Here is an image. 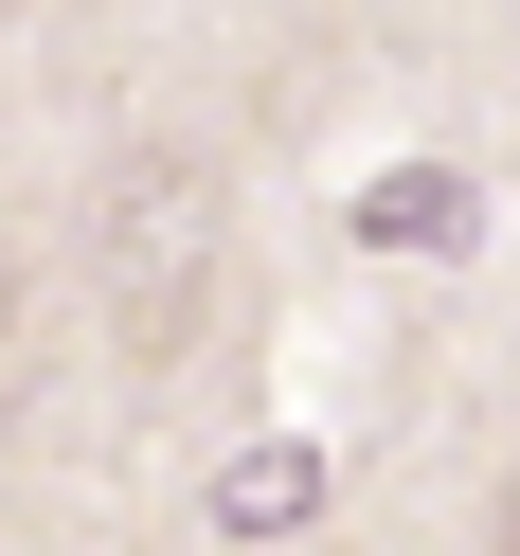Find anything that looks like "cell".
Here are the masks:
<instances>
[{"mask_svg":"<svg viewBox=\"0 0 520 556\" xmlns=\"http://www.w3.org/2000/svg\"><path fill=\"white\" fill-rule=\"evenodd\" d=\"M90 288H109V359L162 377L216 305V162L198 144H126L109 198H90Z\"/></svg>","mask_w":520,"mask_h":556,"instance_id":"obj_1","label":"cell"},{"mask_svg":"<svg viewBox=\"0 0 520 556\" xmlns=\"http://www.w3.org/2000/svg\"><path fill=\"white\" fill-rule=\"evenodd\" d=\"M484 556H520V467H503V520H484Z\"/></svg>","mask_w":520,"mask_h":556,"instance_id":"obj_2","label":"cell"}]
</instances>
